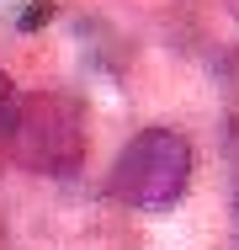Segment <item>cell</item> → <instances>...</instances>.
Returning a JSON list of instances; mask_svg holds the SVG:
<instances>
[{
  "mask_svg": "<svg viewBox=\"0 0 239 250\" xmlns=\"http://www.w3.org/2000/svg\"><path fill=\"white\" fill-rule=\"evenodd\" d=\"M0 149L38 176H75L85 165V106L69 91H21Z\"/></svg>",
  "mask_w": 239,
  "mask_h": 250,
  "instance_id": "1",
  "label": "cell"
},
{
  "mask_svg": "<svg viewBox=\"0 0 239 250\" xmlns=\"http://www.w3.org/2000/svg\"><path fill=\"white\" fill-rule=\"evenodd\" d=\"M191 165H197V149H191L186 133L139 128L106 170V197L122 202V208H139V213L176 208L191 187Z\"/></svg>",
  "mask_w": 239,
  "mask_h": 250,
  "instance_id": "2",
  "label": "cell"
},
{
  "mask_svg": "<svg viewBox=\"0 0 239 250\" xmlns=\"http://www.w3.org/2000/svg\"><path fill=\"white\" fill-rule=\"evenodd\" d=\"M16 101H21V91L0 75V139H5V128H11V117H16Z\"/></svg>",
  "mask_w": 239,
  "mask_h": 250,
  "instance_id": "3",
  "label": "cell"
}]
</instances>
